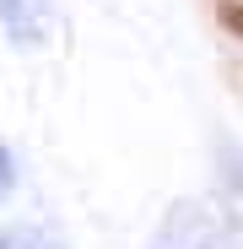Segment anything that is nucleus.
Wrapping results in <instances>:
<instances>
[{"label":"nucleus","instance_id":"f257e3e1","mask_svg":"<svg viewBox=\"0 0 243 249\" xmlns=\"http://www.w3.org/2000/svg\"><path fill=\"white\" fill-rule=\"evenodd\" d=\"M0 27L11 33V44H44L49 33V0H0Z\"/></svg>","mask_w":243,"mask_h":249},{"label":"nucleus","instance_id":"f03ea898","mask_svg":"<svg viewBox=\"0 0 243 249\" xmlns=\"http://www.w3.org/2000/svg\"><path fill=\"white\" fill-rule=\"evenodd\" d=\"M0 249H65L44 228H0Z\"/></svg>","mask_w":243,"mask_h":249},{"label":"nucleus","instance_id":"7ed1b4c3","mask_svg":"<svg viewBox=\"0 0 243 249\" xmlns=\"http://www.w3.org/2000/svg\"><path fill=\"white\" fill-rule=\"evenodd\" d=\"M11 184H16V162H11V152L0 146V200L11 195Z\"/></svg>","mask_w":243,"mask_h":249}]
</instances>
